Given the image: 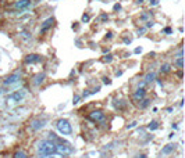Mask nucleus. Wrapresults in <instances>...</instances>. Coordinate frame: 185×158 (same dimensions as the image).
Returning a JSON list of instances; mask_svg holds the SVG:
<instances>
[{
	"mask_svg": "<svg viewBox=\"0 0 185 158\" xmlns=\"http://www.w3.org/2000/svg\"><path fill=\"white\" fill-rule=\"evenodd\" d=\"M25 96H27V90H25V89L15 90V92H13L11 94H8L7 97H6V100H4L6 107L13 108V107H15V105H18L19 103H21L22 100L25 99Z\"/></svg>",
	"mask_w": 185,
	"mask_h": 158,
	"instance_id": "nucleus-1",
	"label": "nucleus"
},
{
	"mask_svg": "<svg viewBox=\"0 0 185 158\" xmlns=\"http://www.w3.org/2000/svg\"><path fill=\"white\" fill-rule=\"evenodd\" d=\"M54 150H56V143H54V141L42 140L41 143L38 144L39 155H50V154H54Z\"/></svg>",
	"mask_w": 185,
	"mask_h": 158,
	"instance_id": "nucleus-2",
	"label": "nucleus"
},
{
	"mask_svg": "<svg viewBox=\"0 0 185 158\" xmlns=\"http://www.w3.org/2000/svg\"><path fill=\"white\" fill-rule=\"evenodd\" d=\"M56 125H57L58 132L61 135H64V136H70L73 133V128H71V124L68 119H58Z\"/></svg>",
	"mask_w": 185,
	"mask_h": 158,
	"instance_id": "nucleus-3",
	"label": "nucleus"
},
{
	"mask_svg": "<svg viewBox=\"0 0 185 158\" xmlns=\"http://www.w3.org/2000/svg\"><path fill=\"white\" fill-rule=\"evenodd\" d=\"M54 153L58 154L60 157H67L73 153V148L68 143H61V144H56V150Z\"/></svg>",
	"mask_w": 185,
	"mask_h": 158,
	"instance_id": "nucleus-4",
	"label": "nucleus"
},
{
	"mask_svg": "<svg viewBox=\"0 0 185 158\" xmlns=\"http://www.w3.org/2000/svg\"><path fill=\"white\" fill-rule=\"evenodd\" d=\"M46 124H47V118H45V117L36 118V119H34V121L31 122L29 128H31V130L38 132V130H41V129H43L45 126H46Z\"/></svg>",
	"mask_w": 185,
	"mask_h": 158,
	"instance_id": "nucleus-5",
	"label": "nucleus"
},
{
	"mask_svg": "<svg viewBox=\"0 0 185 158\" xmlns=\"http://www.w3.org/2000/svg\"><path fill=\"white\" fill-rule=\"evenodd\" d=\"M88 119L95 122V124H100V122H103L106 119V115H105V112L100 111V110H95V111H92L88 115Z\"/></svg>",
	"mask_w": 185,
	"mask_h": 158,
	"instance_id": "nucleus-6",
	"label": "nucleus"
},
{
	"mask_svg": "<svg viewBox=\"0 0 185 158\" xmlns=\"http://www.w3.org/2000/svg\"><path fill=\"white\" fill-rule=\"evenodd\" d=\"M19 79H21V74L14 72V74H11V75L6 76L4 80H3V85L4 86H11V85H14V83L19 82Z\"/></svg>",
	"mask_w": 185,
	"mask_h": 158,
	"instance_id": "nucleus-7",
	"label": "nucleus"
},
{
	"mask_svg": "<svg viewBox=\"0 0 185 158\" xmlns=\"http://www.w3.org/2000/svg\"><path fill=\"white\" fill-rule=\"evenodd\" d=\"M146 97V90L145 88H138L135 90V93L132 94V99H134V101L135 103H139L142 99H145Z\"/></svg>",
	"mask_w": 185,
	"mask_h": 158,
	"instance_id": "nucleus-8",
	"label": "nucleus"
},
{
	"mask_svg": "<svg viewBox=\"0 0 185 158\" xmlns=\"http://www.w3.org/2000/svg\"><path fill=\"white\" fill-rule=\"evenodd\" d=\"M42 61V57L39 54H28L25 57V64H38Z\"/></svg>",
	"mask_w": 185,
	"mask_h": 158,
	"instance_id": "nucleus-9",
	"label": "nucleus"
},
{
	"mask_svg": "<svg viewBox=\"0 0 185 158\" xmlns=\"http://www.w3.org/2000/svg\"><path fill=\"white\" fill-rule=\"evenodd\" d=\"M31 4H32L31 0H18V2L14 3V7L18 8V10H25V8L31 7Z\"/></svg>",
	"mask_w": 185,
	"mask_h": 158,
	"instance_id": "nucleus-10",
	"label": "nucleus"
},
{
	"mask_svg": "<svg viewBox=\"0 0 185 158\" xmlns=\"http://www.w3.org/2000/svg\"><path fill=\"white\" fill-rule=\"evenodd\" d=\"M53 22H54V18H47L46 21L42 24V27H41V33H45V32H47L49 29L52 28V25H53Z\"/></svg>",
	"mask_w": 185,
	"mask_h": 158,
	"instance_id": "nucleus-11",
	"label": "nucleus"
},
{
	"mask_svg": "<svg viewBox=\"0 0 185 158\" xmlns=\"http://www.w3.org/2000/svg\"><path fill=\"white\" fill-rule=\"evenodd\" d=\"M45 79H46V75H45L43 72H42V74H36V75L34 76V80H32V83H34L35 86H39V85H42V83L45 82Z\"/></svg>",
	"mask_w": 185,
	"mask_h": 158,
	"instance_id": "nucleus-12",
	"label": "nucleus"
},
{
	"mask_svg": "<svg viewBox=\"0 0 185 158\" xmlns=\"http://www.w3.org/2000/svg\"><path fill=\"white\" fill-rule=\"evenodd\" d=\"M177 148V144L175 143H168L167 146L163 147V150H161V154H164V155H167V154H171L173 151Z\"/></svg>",
	"mask_w": 185,
	"mask_h": 158,
	"instance_id": "nucleus-13",
	"label": "nucleus"
},
{
	"mask_svg": "<svg viewBox=\"0 0 185 158\" xmlns=\"http://www.w3.org/2000/svg\"><path fill=\"white\" fill-rule=\"evenodd\" d=\"M113 105H114V108H116V110H120V111H122V110L125 108L127 103L124 101V100H114Z\"/></svg>",
	"mask_w": 185,
	"mask_h": 158,
	"instance_id": "nucleus-14",
	"label": "nucleus"
},
{
	"mask_svg": "<svg viewBox=\"0 0 185 158\" xmlns=\"http://www.w3.org/2000/svg\"><path fill=\"white\" fill-rule=\"evenodd\" d=\"M149 104H150V100H149V99H146V97H145V99H142V100H141V101H139V103H138V107H139V108H142V110H144V108H146V107H148V105H149Z\"/></svg>",
	"mask_w": 185,
	"mask_h": 158,
	"instance_id": "nucleus-15",
	"label": "nucleus"
},
{
	"mask_svg": "<svg viewBox=\"0 0 185 158\" xmlns=\"http://www.w3.org/2000/svg\"><path fill=\"white\" fill-rule=\"evenodd\" d=\"M156 79V74L155 72H149L148 75L145 76V83H150V82H153V80Z\"/></svg>",
	"mask_w": 185,
	"mask_h": 158,
	"instance_id": "nucleus-16",
	"label": "nucleus"
},
{
	"mask_svg": "<svg viewBox=\"0 0 185 158\" xmlns=\"http://www.w3.org/2000/svg\"><path fill=\"white\" fill-rule=\"evenodd\" d=\"M100 90V86H96L95 89H92V90H88V92H84V94H82V97L85 99L88 97V96H90V94H93V93H97Z\"/></svg>",
	"mask_w": 185,
	"mask_h": 158,
	"instance_id": "nucleus-17",
	"label": "nucleus"
},
{
	"mask_svg": "<svg viewBox=\"0 0 185 158\" xmlns=\"http://www.w3.org/2000/svg\"><path fill=\"white\" fill-rule=\"evenodd\" d=\"M171 71V65L170 64H163V65L160 67V72L161 74H168Z\"/></svg>",
	"mask_w": 185,
	"mask_h": 158,
	"instance_id": "nucleus-18",
	"label": "nucleus"
},
{
	"mask_svg": "<svg viewBox=\"0 0 185 158\" xmlns=\"http://www.w3.org/2000/svg\"><path fill=\"white\" fill-rule=\"evenodd\" d=\"M19 36L22 38L25 42H28V40H31V33H29L28 31H21V35Z\"/></svg>",
	"mask_w": 185,
	"mask_h": 158,
	"instance_id": "nucleus-19",
	"label": "nucleus"
},
{
	"mask_svg": "<svg viewBox=\"0 0 185 158\" xmlns=\"http://www.w3.org/2000/svg\"><path fill=\"white\" fill-rule=\"evenodd\" d=\"M174 64H175V65H177L180 69H182V65H184V59H182V57H177V59H175V61H174Z\"/></svg>",
	"mask_w": 185,
	"mask_h": 158,
	"instance_id": "nucleus-20",
	"label": "nucleus"
},
{
	"mask_svg": "<svg viewBox=\"0 0 185 158\" xmlns=\"http://www.w3.org/2000/svg\"><path fill=\"white\" fill-rule=\"evenodd\" d=\"M159 128V124H157V121H152L150 124L148 125V129L149 130H156V129Z\"/></svg>",
	"mask_w": 185,
	"mask_h": 158,
	"instance_id": "nucleus-21",
	"label": "nucleus"
},
{
	"mask_svg": "<svg viewBox=\"0 0 185 158\" xmlns=\"http://www.w3.org/2000/svg\"><path fill=\"white\" fill-rule=\"evenodd\" d=\"M13 158H28V157L24 151H17V153H14V157Z\"/></svg>",
	"mask_w": 185,
	"mask_h": 158,
	"instance_id": "nucleus-22",
	"label": "nucleus"
},
{
	"mask_svg": "<svg viewBox=\"0 0 185 158\" xmlns=\"http://www.w3.org/2000/svg\"><path fill=\"white\" fill-rule=\"evenodd\" d=\"M39 158H63V157H60L58 154H50V155H39Z\"/></svg>",
	"mask_w": 185,
	"mask_h": 158,
	"instance_id": "nucleus-23",
	"label": "nucleus"
},
{
	"mask_svg": "<svg viewBox=\"0 0 185 158\" xmlns=\"http://www.w3.org/2000/svg\"><path fill=\"white\" fill-rule=\"evenodd\" d=\"M149 17H150V13H145V14L141 15V20H142V21H146Z\"/></svg>",
	"mask_w": 185,
	"mask_h": 158,
	"instance_id": "nucleus-24",
	"label": "nucleus"
},
{
	"mask_svg": "<svg viewBox=\"0 0 185 158\" xmlns=\"http://www.w3.org/2000/svg\"><path fill=\"white\" fill-rule=\"evenodd\" d=\"M89 20H90L89 14H84V15H82V18H81V21H82V22H88Z\"/></svg>",
	"mask_w": 185,
	"mask_h": 158,
	"instance_id": "nucleus-25",
	"label": "nucleus"
},
{
	"mask_svg": "<svg viewBox=\"0 0 185 158\" xmlns=\"http://www.w3.org/2000/svg\"><path fill=\"white\" fill-rule=\"evenodd\" d=\"M136 125H138V122L134 121V122H131V124H128V125H127V129H132V128H135Z\"/></svg>",
	"mask_w": 185,
	"mask_h": 158,
	"instance_id": "nucleus-26",
	"label": "nucleus"
},
{
	"mask_svg": "<svg viewBox=\"0 0 185 158\" xmlns=\"http://www.w3.org/2000/svg\"><path fill=\"white\" fill-rule=\"evenodd\" d=\"M107 20H109V15H107V14H102V15H100V21H102V22H105Z\"/></svg>",
	"mask_w": 185,
	"mask_h": 158,
	"instance_id": "nucleus-27",
	"label": "nucleus"
},
{
	"mask_svg": "<svg viewBox=\"0 0 185 158\" xmlns=\"http://www.w3.org/2000/svg\"><path fill=\"white\" fill-rule=\"evenodd\" d=\"M149 3H150V6H157L159 0H149Z\"/></svg>",
	"mask_w": 185,
	"mask_h": 158,
	"instance_id": "nucleus-28",
	"label": "nucleus"
},
{
	"mask_svg": "<svg viewBox=\"0 0 185 158\" xmlns=\"http://www.w3.org/2000/svg\"><path fill=\"white\" fill-rule=\"evenodd\" d=\"M103 83H105V85H110V83H112V80H110L109 78H103Z\"/></svg>",
	"mask_w": 185,
	"mask_h": 158,
	"instance_id": "nucleus-29",
	"label": "nucleus"
},
{
	"mask_svg": "<svg viewBox=\"0 0 185 158\" xmlns=\"http://www.w3.org/2000/svg\"><path fill=\"white\" fill-rule=\"evenodd\" d=\"M79 100H81L79 96H75V97H74V100H73V104H77V103L79 101Z\"/></svg>",
	"mask_w": 185,
	"mask_h": 158,
	"instance_id": "nucleus-30",
	"label": "nucleus"
},
{
	"mask_svg": "<svg viewBox=\"0 0 185 158\" xmlns=\"http://www.w3.org/2000/svg\"><path fill=\"white\" fill-rule=\"evenodd\" d=\"M113 8H114V11H118V10H121V6H120V4H114V7H113Z\"/></svg>",
	"mask_w": 185,
	"mask_h": 158,
	"instance_id": "nucleus-31",
	"label": "nucleus"
},
{
	"mask_svg": "<svg viewBox=\"0 0 185 158\" xmlns=\"http://www.w3.org/2000/svg\"><path fill=\"white\" fill-rule=\"evenodd\" d=\"M150 27H153V22H152V21H148V22H146V27H145V28H150Z\"/></svg>",
	"mask_w": 185,
	"mask_h": 158,
	"instance_id": "nucleus-32",
	"label": "nucleus"
},
{
	"mask_svg": "<svg viewBox=\"0 0 185 158\" xmlns=\"http://www.w3.org/2000/svg\"><path fill=\"white\" fill-rule=\"evenodd\" d=\"M145 31H146V28H145V27H144V28H139V29H138V33H139V35H142Z\"/></svg>",
	"mask_w": 185,
	"mask_h": 158,
	"instance_id": "nucleus-33",
	"label": "nucleus"
},
{
	"mask_svg": "<svg viewBox=\"0 0 185 158\" xmlns=\"http://www.w3.org/2000/svg\"><path fill=\"white\" fill-rule=\"evenodd\" d=\"M112 60H113V57H112V56H107L106 59H105V61H106V63H110V61H112Z\"/></svg>",
	"mask_w": 185,
	"mask_h": 158,
	"instance_id": "nucleus-34",
	"label": "nucleus"
},
{
	"mask_svg": "<svg viewBox=\"0 0 185 158\" xmlns=\"http://www.w3.org/2000/svg\"><path fill=\"white\" fill-rule=\"evenodd\" d=\"M113 38V33L112 32H109V33H107V36H106V39H112Z\"/></svg>",
	"mask_w": 185,
	"mask_h": 158,
	"instance_id": "nucleus-35",
	"label": "nucleus"
},
{
	"mask_svg": "<svg viewBox=\"0 0 185 158\" xmlns=\"http://www.w3.org/2000/svg\"><path fill=\"white\" fill-rule=\"evenodd\" d=\"M164 32H166V33H171V28H166Z\"/></svg>",
	"mask_w": 185,
	"mask_h": 158,
	"instance_id": "nucleus-36",
	"label": "nucleus"
},
{
	"mask_svg": "<svg viewBox=\"0 0 185 158\" xmlns=\"http://www.w3.org/2000/svg\"><path fill=\"white\" fill-rule=\"evenodd\" d=\"M141 51H142L141 47H136V49H135V53H136V54H138V53H141Z\"/></svg>",
	"mask_w": 185,
	"mask_h": 158,
	"instance_id": "nucleus-37",
	"label": "nucleus"
},
{
	"mask_svg": "<svg viewBox=\"0 0 185 158\" xmlns=\"http://www.w3.org/2000/svg\"><path fill=\"white\" fill-rule=\"evenodd\" d=\"M136 3H138V4H141V3H144V0H136Z\"/></svg>",
	"mask_w": 185,
	"mask_h": 158,
	"instance_id": "nucleus-38",
	"label": "nucleus"
},
{
	"mask_svg": "<svg viewBox=\"0 0 185 158\" xmlns=\"http://www.w3.org/2000/svg\"><path fill=\"white\" fill-rule=\"evenodd\" d=\"M141 158H146V155H141Z\"/></svg>",
	"mask_w": 185,
	"mask_h": 158,
	"instance_id": "nucleus-39",
	"label": "nucleus"
}]
</instances>
